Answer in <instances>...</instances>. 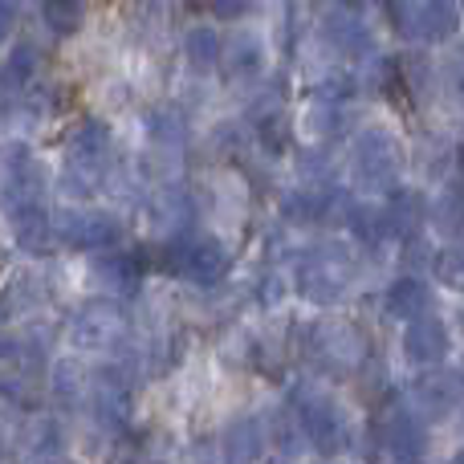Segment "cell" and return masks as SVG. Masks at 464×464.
<instances>
[{
    "label": "cell",
    "instance_id": "cell-1",
    "mask_svg": "<svg viewBox=\"0 0 464 464\" xmlns=\"http://www.w3.org/2000/svg\"><path fill=\"white\" fill-rule=\"evenodd\" d=\"M289 416L297 420L305 444H314L318 452H343L346 440H351L346 408L330 392H322V387L297 383L294 392H289Z\"/></svg>",
    "mask_w": 464,
    "mask_h": 464
},
{
    "label": "cell",
    "instance_id": "cell-2",
    "mask_svg": "<svg viewBox=\"0 0 464 464\" xmlns=\"http://www.w3.org/2000/svg\"><path fill=\"white\" fill-rule=\"evenodd\" d=\"M403 171V147L387 127H362L351 143V179L359 192H395Z\"/></svg>",
    "mask_w": 464,
    "mask_h": 464
},
{
    "label": "cell",
    "instance_id": "cell-3",
    "mask_svg": "<svg viewBox=\"0 0 464 464\" xmlns=\"http://www.w3.org/2000/svg\"><path fill=\"white\" fill-rule=\"evenodd\" d=\"M106 171H111V130H106V122L86 119L65 143L62 188L70 196H94Z\"/></svg>",
    "mask_w": 464,
    "mask_h": 464
},
{
    "label": "cell",
    "instance_id": "cell-4",
    "mask_svg": "<svg viewBox=\"0 0 464 464\" xmlns=\"http://www.w3.org/2000/svg\"><path fill=\"white\" fill-rule=\"evenodd\" d=\"M294 285L305 302L318 305H338L354 285V261L343 245H318L297 261Z\"/></svg>",
    "mask_w": 464,
    "mask_h": 464
},
{
    "label": "cell",
    "instance_id": "cell-5",
    "mask_svg": "<svg viewBox=\"0 0 464 464\" xmlns=\"http://www.w3.org/2000/svg\"><path fill=\"white\" fill-rule=\"evenodd\" d=\"M130 334V314L122 310L114 297H94V302L78 305L70 318V346L86 354H111L127 343Z\"/></svg>",
    "mask_w": 464,
    "mask_h": 464
},
{
    "label": "cell",
    "instance_id": "cell-6",
    "mask_svg": "<svg viewBox=\"0 0 464 464\" xmlns=\"http://www.w3.org/2000/svg\"><path fill=\"white\" fill-rule=\"evenodd\" d=\"M163 265H168L176 277H188L196 285H217L225 281L232 256L220 240L200 237V232H179L168 248H163Z\"/></svg>",
    "mask_w": 464,
    "mask_h": 464
},
{
    "label": "cell",
    "instance_id": "cell-7",
    "mask_svg": "<svg viewBox=\"0 0 464 464\" xmlns=\"http://www.w3.org/2000/svg\"><path fill=\"white\" fill-rule=\"evenodd\" d=\"M387 16L400 29V37L420 41V45H440L460 29V8L444 0H400V5H387Z\"/></svg>",
    "mask_w": 464,
    "mask_h": 464
},
{
    "label": "cell",
    "instance_id": "cell-8",
    "mask_svg": "<svg viewBox=\"0 0 464 464\" xmlns=\"http://www.w3.org/2000/svg\"><path fill=\"white\" fill-rule=\"evenodd\" d=\"M305 354H310V362H318L322 371L346 375V371H354L362 362L367 343H362V334L351 322H314V326L305 330Z\"/></svg>",
    "mask_w": 464,
    "mask_h": 464
},
{
    "label": "cell",
    "instance_id": "cell-9",
    "mask_svg": "<svg viewBox=\"0 0 464 464\" xmlns=\"http://www.w3.org/2000/svg\"><path fill=\"white\" fill-rule=\"evenodd\" d=\"M53 228L57 240L78 253H106L119 245V220L111 212H94V208H62L53 212Z\"/></svg>",
    "mask_w": 464,
    "mask_h": 464
},
{
    "label": "cell",
    "instance_id": "cell-10",
    "mask_svg": "<svg viewBox=\"0 0 464 464\" xmlns=\"http://www.w3.org/2000/svg\"><path fill=\"white\" fill-rule=\"evenodd\" d=\"M86 408H90V416H94L102 428H111V432H122V428H127V420H130V392H127V379H122L114 367H98V371H90Z\"/></svg>",
    "mask_w": 464,
    "mask_h": 464
},
{
    "label": "cell",
    "instance_id": "cell-11",
    "mask_svg": "<svg viewBox=\"0 0 464 464\" xmlns=\"http://www.w3.org/2000/svg\"><path fill=\"white\" fill-rule=\"evenodd\" d=\"M452 351V334L449 322L436 318V314H424L420 322H411L403 330V354H408L411 367H440Z\"/></svg>",
    "mask_w": 464,
    "mask_h": 464
},
{
    "label": "cell",
    "instance_id": "cell-12",
    "mask_svg": "<svg viewBox=\"0 0 464 464\" xmlns=\"http://www.w3.org/2000/svg\"><path fill=\"white\" fill-rule=\"evenodd\" d=\"M383 444L387 452L395 457V464H420V457H424V420L416 416V411L408 408H392L383 420Z\"/></svg>",
    "mask_w": 464,
    "mask_h": 464
},
{
    "label": "cell",
    "instance_id": "cell-13",
    "mask_svg": "<svg viewBox=\"0 0 464 464\" xmlns=\"http://www.w3.org/2000/svg\"><path fill=\"white\" fill-rule=\"evenodd\" d=\"M322 33L326 41L338 49L343 57H367L375 49V37H371L367 21L359 16V8H326V21H322Z\"/></svg>",
    "mask_w": 464,
    "mask_h": 464
},
{
    "label": "cell",
    "instance_id": "cell-14",
    "mask_svg": "<svg viewBox=\"0 0 464 464\" xmlns=\"http://www.w3.org/2000/svg\"><path fill=\"white\" fill-rule=\"evenodd\" d=\"M411 400H416V408L428 411V416H444V411H452L464 400V375L432 371V375H424L411 387Z\"/></svg>",
    "mask_w": 464,
    "mask_h": 464
},
{
    "label": "cell",
    "instance_id": "cell-15",
    "mask_svg": "<svg viewBox=\"0 0 464 464\" xmlns=\"http://www.w3.org/2000/svg\"><path fill=\"white\" fill-rule=\"evenodd\" d=\"M13 220V240L33 256H45L57 240V228H53V217L45 212V204H33V208H16L8 212Z\"/></svg>",
    "mask_w": 464,
    "mask_h": 464
},
{
    "label": "cell",
    "instance_id": "cell-16",
    "mask_svg": "<svg viewBox=\"0 0 464 464\" xmlns=\"http://www.w3.org/2000/svg\"><path fill=\"white\" fill-rule=\"evenodd\" d=\"M428 305H432V289L424 285L420 277H395L392 285H387V294H383V310H387V318H395V322H420L428 314Z\"/></svg>",
    "mask_w": 464,
    "mask_h": 464
},
{
    "label": "cell",
    "instance_id": "cell-17",
    "mask_svg": "<svg viewBox=\"0 0 464 464\" xmlns=\"http://www.w3.org/2000/svg\"><path fill=\"white\" fill-rule=\"evenodd\" d=\"M265 452V428L253 416H240L225 432V457L228 464H256Z\"/></svg>",
    "mask_w": 464,
    "mask_h": 464
},
{
    "label": "cell",
    "instance_id": "cell-18",
    "mask_svg": "<svg viewBox=\"0 0 464 464\" xmlns=\"http://www.w3.org/2000/svg\"><path fill=\"white\" fill-rule=\"evenodd\" d=\"M98 277L106 281V289H114V294H135L139 281H143V265H139V256L130 253H106L98 256Z\"/></svg>",
    "mask_w": 464,
    "mask_h": 464
},
{
    "label": "cell",
    "instance_id": "cell-19",
    "mask_svg": "<svg viewBox=\"0 0 464 464\" xmlns=\"http://www.w3.org/2000/svg\"><path fill=\"white\" fill-rule=\"evenodd\" d=\"M184 53H188V62H192V70H217V65L225 62L228 49L212 24H196V29L184 37Z\"/></svg>",
    "mask_w": 464,
    "mask_h": 464
},
{
    "label": "cell",
    "instance_id": "cell-20",
    "mask_svg": "<svg viewBox=\"0 0 464 464\" xmlns=\"http://www.w3.org/2000/svg\"><path fill=\"white\" fill-rule=\"evenodd\" d=\"M37 45H29V41H21V45L8 53V62L0 65V94H21L24 86L33 82V73H37Z\"/></svg>",
    "mask_w": 464,
    "mask_h": 464
},
{
    "label": "cell",
    "instance_id": "cell-21",
    "mask_svg": "<svg viewBox=\"0 0 464 464\" xmlns=\"http://www.w3.org/2000/svg\"><path fill=\"white\" fill-rule=\"evenodd\" d=\"M225 62H228L232 78H253V73H261V41L256 37H237L228 45Z\"/></svg>",
    "mask_w": 464,
    "mask_h": 464
},
{
    "label": "cell",
    "instance_id": "cell-22",
    "mask_svg": "<svg viewBox=\"0 0 464 464\" xmlns=\"http://www.w3.org/2000/svg\"><path fill=\"white\" fill-rule=\"evenodd\" d=\"M346 122V111L343 106H330V102H314L310 111H305V130L318 139H334L338 130H343Z\"/></svg>",
    "mask_w": 464,
    "mask_h": 464
},
{
    "label": "cell",
    "instance_id": "cell-23",
    "mask_svg": "<svg viewBox=\"0 0 464 464\" xmlns=\"http://www.w3.org/2000/svg\"><path fill=\"white\" fill-rule=\"evenodd\" d=\"M184 135H188V122L176 111L160 106V111L147 114V139H155V143H179Z\"/></svg>",
    "mask_w": 464,
    "mask_h": 464
},
{
    "label": "cell",
    "instance_id": "cell-24",
    "mask_svg": "<svg viewBox=\"0 0 464 464\" xmlns=\"http://www.w3.org/2000/svg\"><path fill=\"white\" fill-rule=\"evenodd\" d=\"M432 273L444 289L464 294V253L460 248H440V253H432Z\"/></svg>",
    "mask_w": 464,
    "mask_h": 464
},
{
    "label": "cell",
    "instance_id": "cell-25",
    "mask_svg": "<svg viewBox=\"0 0 464 464\" xmlns=\"http://www.w3.org/2000/svg\"><path fill=\"white\" fill-rule=\"evenodd\" d=\"M41 16H45L49 29L62 33V37H65V33L78 29L82 16H86V13H82V5H70V0H53V5H41Z\"/></svg>",
    "mask_w": 464,
    "mask_h": 464
},
{
    "label": "cell",
    "instance_id": "cell-26",
    "mask_svg": "<svg viewBox=\"0 0 464 464\" xmlns=\"http://www.w3.org/2000/svg\"><path fill=\"white\" fill-rule=\"evenodd\" d=\"M253 135L261 139L265 151H269V155L285 151V119H281V111L261 114V119H256V127H253Z\"/></svg>",
    "mask_w": 464,
    "mask_h": 464
},
{
    "label": "cell",
    "instance_id": "cell-27",
    "mask_svg": "<svg viewBox=\"0 0 464 464\" xmlns=\"http://www.w3.org/2000/svg\"><path fill=\"white\" fill-rule=\"evenodd\" d=\"M29 362V351H24L21 338H0V371H21Z\"/></svg>",
    "mask_w": 464,
    "mask_h": 464
},
{
    "label": "cell",
    "instance_id": "cell-28",
    "mask_svg": "<svg viewBox=\"0 0 464 464\" xmlns=\"http://www.w3.org/2000/svg\"><path fill=\"white\" fill-rule=\"evenodd\" d=\"M13 21H16V5H5V0H0V45H5V37H8V29H13Z\"/></svg>",
    "mask_w": 464,
    "mask_h": 464
},
{
    "label": "cell",
    "instance_id": "cell-29",
    "mask_svg": "<svg viewBox=\"0 0 464 464\" xmlns=\"http://www.w3.org/2000/svg\"><path fill=\"white\" fill-rule=\"evenodd\" d=\"M248 5H212V16H220V21H232V16H245Z\"/></svg>",
    "mask_w": 464,
    "mask_h": 464
},
{
    "label": "cell",
    "instance_id": "cell-30",
    "mask_svg": "<svg viewBox=\"0 0 464 464\" xmlns=\"http://www.w3.org/2000/svg\"><path fill=\"white\" fill-rule=\"evenodd\" d=\"M45 464H73V460H65V457H53V460H45Z\"/></svg>",
    "mask_w": 464,
    "mask_h": 464
},
{
    "label": "cell",
    "instance_id": "cell-31",
    "mask_svg": "<svg viewBox=\"0 0 464 464\" xmlns=\"http://www.w3.org/2000/svg\"><path fill=\"white\" fill-rule=\"evenodd\" d=\"M449 464H464V452H457V457H452Z\"/></svg>",
    "mask_w": 464,
    "mask_h": 464
},
{
    "label": "cell",
    "instance_id": "cell-32",
    "mask_svg": "<svg viewBox=\"0 0 464 464\" xmlns=\"http://www.w3.org/2000/svg\"><path fill=\"white\" fill-rule=\"evenodd\" d=\"M265 464H285V460H265Z\"/></svg>",
    "mask_w": 464,
    "mask_h": 464
},
{
    "label": "cell",
    "instance_id": "cell-33",
    "mask_svg": "<svg viewBox=\"0 0 464 464\" xmlns=\"http://www.w3.org/2000/svg\"><path fill=\"white\" fill-rule=\"evenodd\" d=\"M326 464H343V460H326Z\"/></svg>",
    "mask_w": 464,
    "mask_h": 464
},
{
    "label": "cell",
    "instance_id": "cell-34",
    "mask_svg": "<svg viewBox=\"0 0 464 464\" xmlns=\"http://www.w3.org/2000/svg\"><path fill=\"white\" fill-rule=\"evenodd\" d=\"M151 464H160V460H151Z\"/></svg>",
    "mask_w": 464,
    "mask_h": 464
}]
</instances>
